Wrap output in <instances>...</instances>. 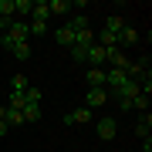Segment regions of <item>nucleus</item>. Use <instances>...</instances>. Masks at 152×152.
Segmentation results:
<instances>
[{
	"label": "nucleus",
	"mask_w": 152,
	"mask_h": 152,
	"mask_svg": "<svg viewBox=\"0 0 152 152\" xmlns=\"http://www.w3.org/2000/svg\"><path fill=\"white\" fill-rule=\"evenodd\" d=\"M20 41H31V34H27V20H14L10 27L4 31V41H0V48H10V44H20Z\"/></svg>",
	"instance_id": "nucleus-1"
},
{
	"label": "nucleus",
	"mask_w": 152,
	"mask_h": 152,
	"mask_svg": "<svg viewBox=\"0 0 152 152\" xmlns=\"http://www.w3.org/2000/svg\"><path fill=\"white\" fill-rule=\"evenodd\" d=\"M112 102V95H108V88H88V95H85V108H105V105Z\"/></svg>",
	"instance_id": "nucleus-2"
},
{
	"label": "nucleus",
	"mask_w": 152,
	"mask_h": 152,
	"mask_svg": "<svg viewBox=\"0 0 152 152\" xmlns=\"http://www.w3.org/2000/svg\"><path fill=\"white\" fill-rule=\"evenodd\" d=\"M95 132H98V139L112 142L115 135H118V118H98V125H95Z\"/></svg>",
	"instance_id": "nucleus-3"
},
{
	"label": "nucleus",
	"mask_w": 152,
	"mask_h": 152,
	"mask_svg": "<svg viewBox=\"0 0 152 152\" xmlns=\"http://www.w3.org/2000/svg\"><path fill=\"white\" fill-rule=\"evenodd\" d=\"M139 41H142V34H139L135 27H129V24H125V27L118 31V48H122V51L129 48V44H139Z\"/></svg>",
	"instance_id": "nucleus-4"
},
{
	"label": "nucleus",
	"mask_w": 152,
	"mask_h": 152,
	"mask_svg": "<svg viewBox=\"0 0 152 152\" xmlns=\"http://www.w3.org/2000/svg\"><path fill=\"white\" fill-rule=\"evenodd\" d=\"M88 122H91V108H85V105L75 108L71 115H64V125H88Z\"/></svg>",
	"instance_id": "nucleus-5"
},
{
	"label": "nucleus",
	"mask_w": 152,
	"mask_h": 152,
	"mask_svg": "<svg viewBox=\"0 0 152 152\" xmlns=\"http://www.w3.org/2000/svg\"><path fill=\"white\" fill-rule=\"evenodd\" d=\"M85 61H91V68H102V64H108V54H105V48L91 44V48H88V54H85Z\"/></svg>",
	"instance_id": "nucleus-6"
},
{
	"label": "nucleus",
	"mask_w": 152,
	"mask_h": 152,
	"mask_svg": "<svg viewBox=\"0 0 152 152\" xmlns=\"http://www.w3.org/2000/svg\"><path fill=\"white\" fill-rule=\"evenodd\" d=\"M54 41L61 44V48H68V51H71V48H75V31H71L68 24H61V27L54 31Z\"/></svg>",
	"instance_id": "nucleus-7"
},
{
	"label": "nucleus",
	"mask_w": 152,
	"mask_h": 152,
	"mask_svg": "<svg viewBox=\"0 0 152 152\" xmlns=\"http://www.w3.org/2000/svg\"><path fill=\"white\" fill-rule=\"evenodd\" d=\"M10 58L14 61H31V41H20V44H10Z\"/></svg>",
	"instance_id": "nucleus-8"
},
{
	"label": "nucleus",
	"mask_w": 152,
	"mask_h": 152,
	"mask_svg": "<svg viewBox=\"0 0 152 152\" xmlns=\"http://www.w3.org/2000/svg\"><path fill=\"white\" fill-rule=\"evenodd\" d=\"M149 132H152V112H142L139 122H135V135L139 139H149Z\"/></svg>",
	"instance_id": "nucleus-9"
},
{
	"label": "nucleus",
	"mask_w": 152,
	"mask_h": 152,
	"mask_svg": "<svg viewBox=\"0 0 152 152\" xmlns=\"http://www.w3.org/2000/svg\"><path fill=\"white\" fill-rule=\"evenodd\" d=\"M48 10H51V17H68L71 14V0H48Z\"/></svg>",
	"instance_id": "nucleus-10"
},
{
	"label": "nucleus",
	"mask_w": 152,
	"mask_h": 152,
	"mask_svg": "<svg viewBox=\"0 0 152 152\" xmlns=\"http://www.w3.org/2000/svg\"><path fill=\"white\" fill-rule=\"evenodd\" d=\"M85 81H88V88H105V68H88Z\"/></svg>",
	"instance_id": "nucleus-11"
},
{
	"label": "nucleus",
	"mask_w": 152,
	"mask_h": 152,
	"mask_svg": "<svg viewBox=\"0 0 152 152\" xmlns=\"http://www.w3.org/2000/svg\"><path fill=\"white\" fill-rule=\"evenodd\" d=\"M51 10H48V0H34L31 4V20H48Z\"/></svg>",
	"instance_id": "nucleus-12"
},
{
	"label": "nucleus",
	"mask_w": 152,
	"mask_h": 152,
	"mask_svg": "<svg viewBox=\"0 0 152 152\" xmlns=\"http://www.w3.org/2000/svg\"><path fill=\"white\" fill-rule=\"evenodd\" d=\"M125 27V20H122V17L118 14H108V17H105V27L102 31H108V34H115V37H118V31Z\"/></svg>",
	"instance_id": "nucleus-13"
},
{
	"label": "nucleus",
	"mask_w": 152,
	"mask_h": 152,
	"mask_svg": "<svg viewBox=\"0 0 152 152\" xmlns=\"http://www.w3.org/2000/svg\"><path fill=\"white\" fill-rule=\"evenodd\" d=\"M149 105H152V95H145V91H139L132 98V112H149Z\"/></svg>",
	"instance_id": "nucleus-14"
},
{
	"label": "nucleus",
	"mask_w": 152,
	"mask_h": 152,
	"mask_svg": "<svg viewBox=\"0 0 152 152\" xmlns=\"http://www.w3.org/2000/svg\"><path fill=\"white\" fill-rule=\"evenodd\" d=\"M4 122H7V129H17V125H24V112H17V108H7Z\"/></svg>",
	"instance_id": "nucleus-15"
},
{
	"label": "nucleus",
	"mask_w": 152,
	"mask_h": 152,
	"mask_svg": "<svg viewBox=\"0 0 152 152\" xmlns=\"http://www.w3.org/2000/svg\"><path fill=\"white\" fill-rule=\"evenodd\" d=\"M51 27H48V20H27V34L31 37H41V34H48Z\"/></svg>",
	"instance_id": "nucleus-16"
},
{
	"label": "nucleus",
	"mask_w": 152,
	"mask_h": 152,
	"mask_svg": "<svg viewBox=\"0 0 152 152\" xmlns=\"http://www.w3.org/2000/svg\"><path fill=\"white\" fill-rule=\"evenodd\" d=\"M10 88H14L17 95H24V91H27V88H31V81H27V75H14V78H10Z\"/></svg>",
	"instance_id": "nucleus-17"
},
{
	"label": "nucleus",
	"mask_w": 152,
	"mask_h": 152,
	"mask_svg": "<svg viewBox=\"0 0 152 152\" xmlns=\"http://www.w3.org/2000/svg\"><path fill=\"white\" fill-rule=\"evenodd\" d=\"M31 4L34 0H14V17H31Z\"/></svg>",
	"instance_id": "nucleus-18"
},
{
	"label": "nucleus",
	"mask_w": 152,
	"mask_h": 152,
	"mask_svg": "<svg viewBox=\"0 0 152 152\" xmlns=\"http://www.w3.org/2000/svg\"><path fill=\"white\" fill-rule=\"evenodd\" d=\"M41 95H44L41 88H37V85H31L27 91H24V102H27V105H41Z\"/></svg>",
	"instance_id": "nucleus-19"
},
{
	"label": "nucleus",
	"mask_w": 152,
	"mask_h": 152,
	"mask_svg": "<svg viewBox=\"0 0 152 152\" xmlns=\"http://www.w3.org/2000/svg\"><path fill=\"white\" fill-rule=\"evenodd\" d=\"M41 118V105H24V125Z\"/></svg>",
	"instance_id": "nucleus-20"
},
{
	"label": "nucleus",
	"mask_w": 152,
	"mask_h": 152,
	"mask_svg": "<svg viewBox=\"0 0 152 152\" xmlns=\"http://www.w3.org/2000/svg\"><path fill=\"white\" fill-rule=\"evenodd\" d=\"M24 105H27V102H24V95H17V91H10V102H7L4 108H17V112H24Z\"/></svg>",
	"instance_id": "nucleus-21"
},
{
	"label": "nucleus",
	"mask_w": 152,
	"mask_h": 152,
	"mask_svg": "<svg viewBox=\"0 0 152 152\" xmlns=\"http://www.w3.org/2000/svg\"><path fill=\"white\" fill-rule=\"evenodd\" d=\"M0 14L10 17V20H17V17H14V0H0Z\"/></svg>",
	"instance_id": "nucleus-22"
},
{
	"label": "nucleus",
	"mask_w": 152,
	"mask_h": 152,
	"mask_svg": "<svg viewBox=\"0 0 152 152\" xmlns=\"http://www.w3.org/2000/svg\"><path fill=\"white\" fill-rule=\"evenodd\" d=\"M85 54H88L85 48H71V58H75V61H85Z\"/></svg>",
	"instance_id": "nucleus-23"
},
{
	"label": "nucleus",
	"mask_w": 152,
	"mask_h": 152,
	"mask_svg": "<svg viewBox=\"0 0 152 152\" xmlns=\"http://www.w3.org/2000/svg\"><path fill=\"white\" fill-rule=\"evenodd\" d=\"M142 152H152V135H149V139H142Z\"/></svg>",
	"instance_id": "nucleus-24"
},
{
	"label": "nucleus",
	"mask_w": 152,
	"mask_h": 152,
	"mask_svg": "<svg viewBox=\"0 0 152 152\" xmlns=\"http://www.w3.org/2000/svg\"><path fill=\"white\" fill-rule=\"evenodd\" d=\"M7 132H10V129H7V122H0V139H4Z\"/></svg>",
	"instance_id": "nucleus-25"
},
{
	"label": "nucleus",
	"mask_w": 152,
	"mask_h": 152,
	"mask_svg": "<svg viewBox=\"0 0 152 152\" xmlns=\"http://www.w3.org/2000/svg\"><path fill=\"white\" fill-rule=\"evenodd\" d=\"M4 115H7V108H4V105H0V122H4Z\"/></svg>",
	"instance_id": "nucleus-26"
},
{
	"label": "nucleus",
	"mask_w": 152,
	"mask_h": 152,
	"mask_svg": "<svg viewBox=\"0 0 152 152\" xmlns=\"http://www.w3.org/2000/svg\"><path fill=\"white\" fill-rule=\"evenodd\" d=\"M0 41H4V31H0Z\"/></svg>",
	"instance_id": "nucleus-27"
}]
</instances>
